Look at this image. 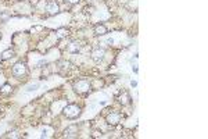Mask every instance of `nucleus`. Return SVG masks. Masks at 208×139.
I'll use <instances>...</instances> for the list:
<instances>
[{
	"label": "nucleus",
	"mask_w": 208,
	"mask_h": 139,
	"mask_svg": "<svg viewBox=\"0 0 208 139\" xmlns=\"http://www.w3.org/2000/svg\"><path fill=\"white\" fill-rule=\"evenodd\" d=\"M13 74L16 77H22L26 74V67H25L24 63H17L16 65L13 67Z\"/></svg>",
	"instance_id": "2"
},
{
	"label": "nucleus",
	"mask_w": 208,
	"mask_h": 139,
	"mask_svg": "<svg viewBox=\"0 0 208 139\" xmlns=\"http://www.w3.org/2000/svg\"><path fill=\"white\" fill-rule=\"evenodd\" d=\"M10 138H20V135H18L17 132H11V134H10Z\"/></svg>",
	"instance_id": "15"
},
{
	"label": "nucleus",
	"mask_w": 208,
	"mask_h": 139,
	"mask_svg": "<svg viewBox=\"0 0 208 139\" xmlns=\"http://www.w3.org/2000/svg\"><path fill=\"white\" fill-rule=\"evenodd\" d=\"M103 57H104V49H100V47H97L96 50L92 53V59L95 60V61H101L103 60Z\"/></svg>",
	"instance_id": "5"
},
{
	"label": "nucleus",
	"mask_w": 208,
	"mask_h": 139,
	"mask_svg": "<svg viewBox=\"0 0 208 139\" xmlns=\"http://www.w3.org/2000/svg\"><path fill=\"white\" fill-rule=\"evenodd\" d=\"M0 38H1V33H0Z\"/></svg>",
	"instance_id": "18"
},
{
	"label": "nucleus",
	"mask_w": 208,
	"mask_h": 139,
	"mask_svg": "<svg viewBox=\"0 0 208 139\" xmlns=\"http://www.w3.org/2000/svg\"><path fill=\"white\" fill-rule=\"evenodd\" d=\"M89 88H90V85H89L88 81H79V82L75 85V91L79 93H85L89 91Z\"/></svg>",
	"instance_id": "4"
},
{
	"label": "nucleus",
	"mask_w": 208,
	"mask_h": 139,
	"mask_svg": "<svg viewBox=\"0 0 208 139\" xmlns=\"http://www.w3.org/2000/svg\"><path fill=\"white\" fill-rule=\"evenodd\" d=\"M93 136H95V138H99V136H101V132L95 131V132H93Z\"/></svg>",
	"instance_id": "16"
},
{
	"label": "nucleus",
	"mask_w": 208,
	"mask_h": 139,
	"mask_svg": "<svg viewBox=\"0 0 208 139\" xmlns=\"http://www.w3.org/2000/svg\"><path fill=\"white\" fill-rule=\"evenodd\" d=\"M68 1H70V3H76L78 0H68Z\"/></svg>",
	"instance_id": "17"
},
{
	"label": "nucleus",
	"mask_w": 208,
	"mask_h": 139,
	"mask_svg": "<svg viewBox=\"0 0 208 139\" xmlns=\"http://www.w3.org/2000/svg\"><path fill=\"white\" fill-rule=\"evenodd\" d=\"M68 50H70V52H72V53L78 52V50H79V43H76V42H72L71 45L68 46Z\"/></svg>",
	"instance_id": "10"
},
{
	"label": "nucleus",
	"mask_w": 208,
	"mask_h": 139,
	"mask_svg": "<svg viewBox=\"0 0 208 139\" xmlns=\"http://www.w3.org/2000/svg\"><path fill=\"white\" fill-rule=\"evenodd\" d=\"M46 10L49 11V14H56L58 13V4L56 1H49L46 4Z\"/></svg>",
	"instance_id": "6"
},
{
	"label": "nucleus",
	"mask_w": 208,
	"mask_h": 139,
	"mask_svg": "<svg viewBox=\"0 0 208 139\" xmlns=\"http://www.w3.org/2000/svg\"><path fill=\"white\" fill-rule=\"evenodd\" d=\"M63 114H64L67 118H76V117H79L80 114V108L79 106H76V104H68V106H65L64 110H63Z\"/></svg>",
	"instance_id": "1"
},
{
	"label": "nucleus",
	"mask_w": 208,
	"mask_h": 139,
	"mask_svg": "<svg viewBox=\"0 0 208 139\" xmlns=\"http://www.w3.org/2000/svg\"><path fill=\"white\" fill-rule=\"evenodd\" d=\"M65 29L64 28H61V29H58V38H63V36H65Z\"/></svg>",
	"instance_id": "14"
},
{
	"label": "nucleus",
	"mask_w": 208,
	"mask_h": 139,
	"mask_svg": "<svg viewBox=\"0 0 208 139\" xmlns=\"http://www.w3.org/2000/svg\"><path fill=\"white\" fill-rule=\"evenodd\" d=\"M95 33L96 35H105L107 33V28L104 25H96L95 27Z\"/></svg>",
	"instance_id": "7"
},
{
	"label": "nucleus",
	"mask_w": 208,
	"mask_h": 139,
	"mask_svg": "<svg viewBox=\"0 0 208 139\" xmlns=\"http://www.w3.org/2000/svg\"><path fill=\"white\" fill-rule=\"evenodd\" d=\"M120 120H121V114L117 113V111H111L107 116V123L110 124V125H117V124L120 123Z\"/></svg>",
	"instance_id": "3"
},
{
	"label": "nucleus",
	"mask_w": 208,
	"mask_h": 139,
	"mask_svg": "<svg viewBox=\"0 0 208 139\" xmlns=\"http://www.w3.org/2000/svg\"><path fill=\"white\" fill-rule=\"evenodd\" d=\"M11 57H14V52H13L11 49L4 50V52L1 53V60H8V59H11Z\"/></svg>",
	"instance_id": "8"
},
{
	"label": "nucleus",
	"mask_w": 208,
	"mask_h": 139,
	"mask_svg": "<svg viewBox=\"0 0 208 139\" xmlns=\"http://www.w3.org/2000/svg\"><path fill=\"white\" fill-rule=\"evenodd\" d=\"M129 100H130V97H129V95L126 92H124V96L121 95L120 102L122 103V104H129Z\"/></svg>",
	"instance_id": "9"
},
{
	"label": "nucleus",
	"mask_w": 208,
	"mask_h": 139,
	"mask_svg": "<svg viewBox=\"0 0 208 139\" xmlns=\"http://www.w3.org/2000/svg\"><path fill=\"white\" fill-rule=\"evenodd\" d=\"M39 88V84H31V85L26 86V92H33Z\"/></svg>",
	"instance_id": "12"
},
{
	"label": "nucleus",
	"mask_w": 208,
	"mask_h": 139,
	"mask_svg": "<svg viewBox=\"0 0 208 139\" xmlns=\"http://www.w3.org/2000/svg\"><path fill=\"white\" fill-rule=\"evenodd\" d=\"M10 91H11V86L8 85V84H6V85L1 88V92H4V93H8Z\"/></svg>",
	"instance_id": "13"
},
{
	"label": "nucleus",
	"mask_w": 208,
	"mask_h": 139,
	"mask_svg": "<svg viewBox=\"0 0 208 139\" xmlns=\"http://www.w3.org/2000/svg\"><path fill=\"white\" fill-rule=\"evenodd\" d=\"M76 131V127H70V128H67L65 129V136L67 138H72V136H75V135H72V132Z\"/></svg>",
	"instance_id": "11"
}]
</instances>
